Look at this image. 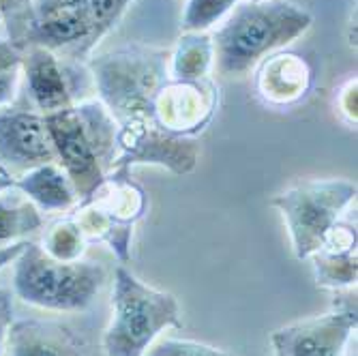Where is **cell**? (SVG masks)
<instances>
[{"label": "cell", "instance_id": "cell-16", "mask_svg": "<svg viewBox=\"0 0 358 356\" xmlns=\"http://www.w3.org/2000/svg\"><path fill=\"white\" fill-rule=\"evenodd\" d=\"M13 185L41 213H67L80 204L78 191L60 168V164H43L17 176Z\"/></svg>", "mask_w": 358, "mask_h": 356}, {"label": "cell", "instance_id": "cell-26", "mask_svg": "<svg viewBox=\"0 0 358 356\" xmlns=\"http://www.w3.org/2000/svg\"><path fill=\"white\" fill-rule=\"evenodd\" d=\"M24 245H26V241L9 245V247H0V271H3L5 266H9V264H13V260L22 253Z\"/></svg>", "mask_w": 358, "mask_h": 356}, {"label": "cell", "instance_id": "cell-31", "mask_svg": "<svg viewBox=\"0 0 358 356\" xmlns=\"http://www.w3.org/2000/svg\"><path fill=\"white\" fill-rule=\"evenodd\" d=\"M0 174H3V172H0ZM3 176H5V174H3Z\"/></svg>", "mask_w": 358, "mask_h": 356}, {"label": "cell", "instance_id": "cell-23", "mask_svg": "<svg viewBox=\"0 0 358 356\" xmlns=\"http://www.w3.org/2000/svg\"><path fill=\"white\" fill-rule=\"evenodd\" d=\"M144 356H232L213 346L189 339H161L152 343Z\"/></svg>", "mask_w": 358, "mask_h": 356}, {"label": "cell", "instance_id": "cell-24", "mask_svg": "<svg viewBox=\"0 0 358 356\" xmlns=\"http://www.w3.org/2000/svg\"><path fill=\"white\" fill-rule=\"evenodd\" d=\"M13 325V301L5 287H0V356H5L9 327Z\"/></svg>", "mask_w": 358, "mask_h": 356}, {"label": "cell", "instance_id": "cell-19", "mask_svg": "<svg viewBox=\"0 0 358 356\" xmlns=\"http://www.w3.org/2000/svg\"><path fill=\"white\" fill-rule=\"evenodd\" d=\"M43 251L60 262H76L86 249V238L73 217L58 219L48 225L41 243Z\"/></svg>", "mask_w": 358, "mask_h": 356}, {"label": "cell", "instance_id": "cell-25", "mask_svg": "<svg viewBox=\"0 0 358 356\" xmlns=\"http://www.w3.org/2000/svg\"><path fill=\"white\" fill-rule=\"evenodd\" d=\"M339 112L350 120L356 122V80H350L348 86L339 94Z\"/></svg>", "mask_w": 358, "mask_h": 356}, {"label": "cell", "instance_id": "cell-29", "mask_svg": "<svg viewBox=\"0 0 358 356\" xmlns=\"http://www.w3.org/2000/svg\"><path fill=\"white\" fill-rule=\"evenodd\" d=\"M251 3H262V0H251Z\"/></svg>", "mask_w": 358, "mask_h": 356}, {"label": "cell", "instance_id": "cell-3", "mask_svg": "<svg viewBox=\"0 0 358 356\" xmlns=\"http://www.w3.org/2000/svg\"><path fill=\"white\" fill-rule=\"evenodd\" d=\"M168 58V52L144 45H124L90 58L94 90L118 127H155L150 108L159 88L170 80Z\"/></svg>", "mask_w": 358, "mask_h": 356}, {"label": "cell", "instance_id": "cell-13", "mask_svg": "<svg viewBox=\"0 0 358 356\" xmlns=\"http://www.w3.org/2000/svg\"><path fill=\"white\" fill-rule=\"evenodd\" d=\"M7 356H86L84 341L62 322L13 320L5 343Z\"/></svg>", "mask_w": 358, "mask_h": 356}, {"label": "cell", "instance_id": "cell-2", "mask_svg": "<svg viewBox=\"0 0 358 356\" xmlns=\"http://www.w3.org/2000/svg\"><path fill=\"white\" fill-rule=\"evenodd\" d=\"M45 124L58 164L71 178L80 202H84L114 168L118 122L96 99L45 114Z\"/></svg>", "mask_w": 358, "mask_h": 356}, {"label": "cell", "instance_id": "cell-14", "mask_svg": "<svg viewBox=\"0 0 358 356\" xmlns=\"http://www.w3.org/2000/svg\"><path fill=\"white\" fill-rule=\"evenodd\" d=\"M311 80V67L303 56L281 52L266 56L257 64L255 88L271 106H292L309 92Z\"/></svg>", "mask_w": 358, "mask_h": 356}, {"label": "cell", "instance_id": "cell-8", "mask_svg": "<svg viewBox=\"0 0 358 356\" xmlns=\"http://www.w3.org/2000/svg\"><path fill=\"white\" fill-rule=\"evenodd\" d=\"M24 97L37 112L54 114L82 101L94 88L88 64L62 58L45 48H26L22 58Z\"/></svg>", "mask_w": 358, "mask_h": 356}, {"label": "cell", "instance_id": "cell-20", "mask_svg": "<svg viewBox=\"0 0 358 356\" xmlns=\"http://www.w3.org/2000/svg\"><path fill=\"white\" fill-rule=\"evenodd\" d=\"M24 50L17 48L5 32H0V108L11 106L20 94Z\"/></svg>", "mask_w": 358, "mask_h": 356}, {"label": "cell", "instance_id": "cell-22", "mask_svg": "<svg viewBox=\"0 0 358 356\" xmlns=\"http://www.w3.org/2000/svg\"><path fill=\"white\" fill-rule=\"evenodd\" d=\"M0 13H3L5 35L22 48L26 26L32 15V0H0Z\"/></svg>", "mask_w": 358, "mask_h": 356}, {"label": "cell", "instance_id": "cell-21", "mask_svg": "<svg viewBox=\"0 0 358 356\" xmlns=\"http://www.w3.org/2000/svg\"><path fill=\"white\" fill-rule=\"evenodd\" d=\"M238 3L241 0H189L180 26L185 32H206L230 15Z\"/></svg>", "mask_w": 358, "mask_h": 356}, {"label": "cell", "instance_id": "cell-27", "mask_svg": "<svg viewBox=\"0 0 358 356\" xmlns=\"http://www.w3.org/2000/svg\"><path fill=\"white\" fill-rule=\"evenodd\" d=\"M339 356H356V335L348 341V346L343 348V352Z\"/></svg>", "mask_w": 358, "mask_h": 356}, {"label": "cell", "instance_id": "cell-18", "mask_svg": "<svg viewBox=\"0 0 358 356\" xmlns=\"http://www.w3.org/2000/svg\"><path fill=\"white\" fill-rule=\"evenodd\" d=\"M215 64V48L208 32H185L170 54V76L176 80H202Z\"/></svg>", "mask_w": 358, "mask_h": 356}, {"label": "cell", "instance_id": "cell-11", "mask_svg": "<svg viewBox=\"0 0 358 356\" xmlns=\"http://www.w3.org/2000/svg\"><path fill=\"white\" fill-rule=\"evenodd\" d=\"M217 108V88L208 78L170 80L152 99V124L178 138H193L204 131Z\"/></svg>", "mask_w": 358, "mask_h": 356}, {"label": "cell", "instance_id": "cell-12", "mask_svg": "<svg viewBox=\"0 0 358 356\" xmlns=\"http://www.w3.org/2000/svg\"><path fill=\"white\" fill-rule=\"evenodd\" d=\"M358 315L333 309L273 333L277 356H339L354 337Z\"/></svg>", "mask_w": 358, "mask_h": 356}, {"label": "cell", "instance_id": "cell-10", "mask_svg": "<svg viewBox=\"0 0 358 356\" xmlns=\"http://www.w3.org/2000/svg\"><path fill=\"white\" fill-rule=\"evenodd\" d=\"M116 142L118 155L112 172H131L134 166H157L185 176L198 168L200 161V146L193 138L170 136L155 127H118Z\"/></svg>", "mask_w": 358, "mask_h": 356}, {"label": "cell", "instance_id": "cell-5", "mask_svg": "<svg viewBox=\"0 0 358 356\" xmlns=\"http://www.w3.org/2000/svg\"><path fill=\"white\" fill-rule=\"evenodd\" d=\"M106 281V269L94 262H60L41 245L26 241L13 260V290L28 303L50 311H84Z\"/></svg>", "mask_w": 358, "mask_h": 356}, {"label": "cell", "instance_id": "cell-17", "mask_svg": "<svg viewBox=\"0 0 358 356\" xmlns=\"http://www.w3.org/2000/svg\"><path fill=\"white\" fill-rule=\"evenodd\" d=\"M43 228V215L24 193L11 185L0 191V247L22 243Z\"/></svg>", "mask_w": 358, "mask_h": 356}, {"label": "cell", "instance_id": "cell-4", "mask_svg": "<svg viewBox=\"0 0 358 356\" xmlns=\"http://www.w3.org/2000/svg\"><path fill=\"white\" fill-rule=\"evenodd\" d=\"M180 327L174 294L155 290L120 264L114 273L112 320L103 335L106 356H144L159 333Z\"/></svg>", "mask_w": 358, "mask_h": 356}, {"label": "cell", "instance_id": "cell-6", "mask_svg": "<svg viewBox=\"0 0 358 356\" xmlns=\"http://www.w3.org/2000/svg\"><path fill=\"white\" fill-rule=\"evenodd\" d=\"M146 191L131 172H112L90 198L76 206L73 219L86 243H106L122 264L131 260L136 225L146 215Z\"/></svg>", "mask_w": 358, "mask_h": 356}, {"label": "cell", "instance_id": "cell-30", "mask_svg": "<svg viewBox=\"0 0 358 356\" xmlns=\"http://www.w3.org/2000/svg\"><path fill=\"white\" fill-rule=\"evenodd\" d=\"M0 22H3V13H0Z\"/></svg>", "mask_w": 358, "mask_h": 356}, {"label": "cell", "instance_id": "cell-9", "mask_svg": "<svg viewBox=\"0 0 358 356\" xmlns=\"http://www.w3.org/2000/svg\"><path fill=\"white\" fill-rule=\"evenodd\" d=\"M43 164H58L45 116L26 97L0 108V172L15 180Z\"/></svg>", "mask_w": 358, "mask_h": 356}, {"label": "cell", "instance_id": "cell-7", "mask_svg": "<svg viewBox=\"0 0 358 356\" xmlns=\"http://www.w3.org/2000/svg\"><path fill=\"white\" fill-rule=\"evenodd\" d=\"M356 200V183L345 178H315L292 185L273 198L292 238L299 260H309L324 236Z\"/></svg>", "mask_w": 358, "mask_h": 356}, {"label": "cell", "instance_id": "cell-1", "mask_svg": "<svg viewBox=\"0 0 358 356\" xmlns=\"http://www.w3.org/2000/svg\"><path fill=\"white\" fill-rule=\"evenodd\" d=\"M313 15L287 0L245 3L215 32V67L221 76L234 78L255 69L266 56L289 45L311 28Z\"/></svg>", "mask_w": 358, "mask_h": 356}, {"label": "cell", "instance_id": "cell-15", "mask_svg": "<svg viewBox=\"0 0 358 356\" xmlns=\"http://www.w3.org/2000/svg\"><path fill=\"white\" fill-rule=\"evenodd\" d=\"M313 277L320 287L341 290L356 285L358 257H356V228L341 219L324 236L317 251L309 255Z\"/></svg>", "mask_w": 358, "mask_h": 356}, {"label": "cell", "instance_id": "cell-28", "mask_svg": "<svg viewBox=\"0 0 358 356\" xmlns=\"http://www.w3.org/2000/svg\"><path fill=\"white\" fill-rule=\"evenodd\" d=\"M11 185H13V178H9V176H3V174H0V191L7 189V187H11Z\"/></svg>", "mask_w": 358, "mask_h": 356}]
</instances>
